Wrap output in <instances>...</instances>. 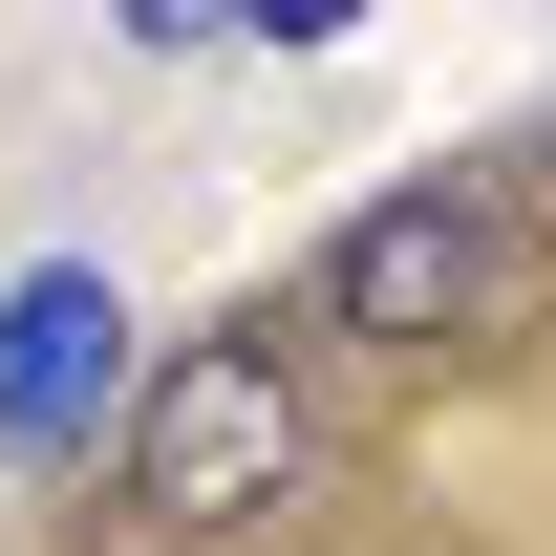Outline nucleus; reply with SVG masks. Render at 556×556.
I'll return each instance as SVG.
<instances>
[{"mask_svg":"<svg viewBox=\"0 0 556 556\" xmlns=\"http://www.w3.org/2000/svg\"><path fill=\"white\" fill-rule=\"evenodd\" d=\"M321 321H343V343H386V364L514 343V321H535V257H514L492 172H386V193L321 236Z\"/></svg>","mask_w":556,"mask_h":556,"instance_id":"nucleus-2","label":"nucleus"},{"mask_svg":"<svg viewBox=\"0 0 556 556\" xmlns=\"http://www.w3.org/2000/svg\"><path fill=\"white\" fill-rule=\"evenodd\" d=\"M108 450H129V514H150V535H257L278 492L321 471L300 343H278V321H214V343H172V364L129 386V428H108Z\"/></svg>","mask_w":556,"mask_h":556,"instance_id":"nucleus-1","label":"nucleus"},{"mask_svg":"<svg viewBox=\"0 0 556 556\" xmlns=\"http://www.w3.org/2000/svg\"><path fill=\"white\" fill-rule=\"evenodd\" d=\"M535 193H556V108H535Z\"/></svg>","mask_w":556,"mask_h":556,"instance_id":"nucleus-4","label":"nucleus"},{"mask_svg":"<svg viewBox=\"0 0 556 556\" xmlns=\"http://www.w3.org/2000/svg\"><path fill=\"white\" fill-rule=\"evenodd\" d=\"M108 428H129V278L108 257H22L0 278V450L86 471Z\"/></svg>","mask_w":556,"mask_h":556,"instance_id":"nucleus-3","label":"nucleus"}]
</instances>
